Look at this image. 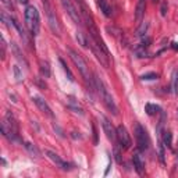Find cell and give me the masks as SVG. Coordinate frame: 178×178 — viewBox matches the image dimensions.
Listing matches in <instances>:
<instances>
[{
    "mask_svg": "<svg viewBox=\"0 0 178 178\" xmlns=\"http://www.w3.org/2000/svg\"><path fill=\"white\" fill-rule=\"evenodd\" d=\"M117 142H118V145L121 149L124 150H127L131 147L132 145V142H131V137H129V134H128L127 128L124 127L123 124L117 127Z\"/></svg>",
    "mask_w": 178,
    "mask_h": 178,
    "instance_id": "6",
    "label": "cell"
},
{
    "mask_svg": "<svg viewBox=\"0 0 178 178\" xmlns=\"http://www.w3.org/2000/svg\"><path fill=\"white\" fill-rule=\"evenodd\" d=\"M159 75L156 73H146V74H142L141 75V79L142 81H152V79H157Z\"/></svg>",
    "mask_w": 178,
    "mask_h": 178,
    "instance_id": "23",
    "label": "cell"
},
{
    "mask_svg": "<svg viewBox=\"0 0 178 178\" xmlns=\"http://www.w3.org/2000/svg\"><path fill=\"white\" fill-rule=\"evenodd\" d=\"M171 141H173V135L170 131H164L163 132V143L167 147H171Z\"/></svg>",
    "mask_w": 178,
    "mask_h": 178,
    "instance_id": "21",
    "label": "cell"
},
{
    "mask_svg": "<svg viewBox=\"0 0 178 178\" xmlns=\"http://www.w3.org/2000/svg\"><path fill=\"white\" fill-rule=\"evenodd\" d=\"M0 1H1V4L4 6V7H7L10 11H14V6H13V3H11V0H0Z\"/></svg>",
    "mask_w": 178,
    "mask_h": 178,
    "instance_id": "29",
    "label": "cell"
},
{
    "mask_svg": "<svg viewBox=\"0 0 178 178\" xmlns=\"http://www.w3.org/2000/svg\"><path fill=\"white\" fill-rule=\"evenodd\" d=\"M20 3H21V4H27L28 3V0H18Z\"/></svg>",
    "mask_w": 178,
    "mask_h": 178,
    "instance_id": "39",
    "label": "cell"
},
{
    "mask_svg": "<svg viewBox=\"0 0 178 178\" xmlns=\"http://www.w3.org/2000/svg\"><path fill=\"white\" fill-rule=\"evenodd\" d=\"M92 131H93V143H95V145H97V132H96L95 125H92Z\"/></svg>",
    "mask_w": 178,
    "mask_h": 178,
    "instance_id": "35",
    "label": "cell"
},
{
    "mask_svg": "<svg viewBox=\"0 0 178 178\" xmlns=\"http://www.w3.org/2000/svg\"><path fill=\"white\" fill-rule=\"evenodd\" d=\"M11 50H13V53H14V56H15V59L18 60V63H21V64H24L25 67H29V63L27 61V59L24 57V54L21 53V50H20V47H18V45L17 43H11Z\"/></svg>",
    "mask_w": 178,
    "mask_h": 178,
    "instance_id": "12",
    "label": "cell"
},
{
    "mask_svg": "<svg viewBox=\"0 0 178 178\" xmlns=\"http://www.w3.org/2000/svg\"><path fill=\"white\" fill-rule=\"evenodd\" d=\"M75 39L78 41V43L82 46V47H88L89 46V42H88V36L84 33L82 31H77L75 33Z\"/></svg>",
    "mask_w": 178,
    "mask_h": 178,
    "instance_id": "17",
    "label": "cell"
},
{
    "mask_svg": "<svg viewBox=\"0 0 178 178\" xmlns=\"http://www.w3.org/2000/svg\"><path fill=\"white\" fill-rule=\"evenodd\" d=\"M60 1H61L64 10L67 11V14L71 17V20H73L77 25H81V24H82V15H81V13L75 9V6H74L70 0H60Z\"/></svg>",
    "mask_w": 178,
    "mask_h": 178,
    "instance_id": "7",
    "label": "cell"
},
{
    "mask_svg": "<svg viewBox=\"0 0 178 178\" xmlns=\"http://www.w3.org/2000/svg\"><path fill=\"white\" fill-rule=\"evenodd\" d=\"M145 110H146V113L149 116H153L155 113H157L156 110H159V107L155 105H152V103H146V106H145Z\"/></svg>",
    "mask_w": 178,
    "mask_h": 178,
    "instance_id": "25",
    "label": "cell"
},
{
    "mask_svg": "<svg viewBox=\"0 0 178 178\" xmlns=\"http://www.w3.org/2000/svg\"><path fill=\"white\" fill-rule=\"evenodd\" d=\"M68 109H70V110H74V113H79L81 116L84 114V111H82V109H81V107H74V106H68Z\"/></svg>",
    "mask_w": 178,
    "mask_h": 178,
    "instance_id": "34",
    "label": "cell"
},
{
    "mask_svg": "<svg viewBox=\"0 0 178 178\" xmlns=\"http://www.w3.org/2000/svg\"><path fill=\"white\" fill-rule=\"evenodd\" d=\"M0 42H1V60H4L6 59V42L3 36H0Z\"/></svg>",
    "mask_w": 178,
    "mask_h": 178,
    "instance_id": "30",
    "label": "cell"
},
{
    "mask_svg": "<svg viewBox=\"0 0 178 178\" xmlns=\"http://www.w3.org/2000/svg\"><path fill=\"white\" fill-rule=\"evenodd\" d=\"M78 3H79V4H81V3H84V0H77Z\"/></svg>",
    "mask_w": 178,
    "mask_h": 178,
    "instance_id": "40",
    "label": "cell"
},
{
    "mask_svg": "<svg viewBox=\"0 0 178 178\" xmlns=\"http://www.w3.org/2000/svg\"><path fill=\"white\" fill-rule=\"evenodd\" d=\"M71 134H73L71 137H73L74 139H77V138H81V135H77V132H71Z\"/></svg>",
    "mask_w": 178,
    "mask_h": 178,
    "instance_id": "38",
    "label": "cell"
},
{
    "mask_svg": "<svg viewBox=\"0 0 178 178\" xmlns=\"http://www.w3.org/2000/svg\"><path fill=\"white\" fill-rule=\"evenodd\" d=\"M24 146H25V149H27L28 153H29L32 157H39V156H41L39 149H38L33 143H31V142H24Z\"/></svg>",
    "mask_w": 178,
    "mask_h": 178,
    "instance_id": "16",
    "label": "cell"
},
{
    "mask_svg": "<svg viewBox=\"0 0 178 178\" xmlns=\"http://www.w3.org/2000/svg\"><path fill=\"white\" fill-rule=\"evenodd\" d=\"M45 155L47 156V157H49V159H50L57 167H61L63 170H70V164L60 159V156L57 155V153H54V152H52V150H46Z\"/></svg>",
    "mask_w": 178,
    "mask_h": 178,
    "instance_id": "10",
    "label": "cell"
},
{
    "mask_svg": "<svg viewBox=\"0 0 178 178\" xmlns=\"http://www.w3.org/2000/svg\"><path fill=\"white\" fill-rule=\"evenodd\" d=\"M35 82H36V85H39V86H41L42 89H46V84H45V82H42L41 78H36V81H35Z\"/></svg>",
    "mask_w": 178,
    "mask_h": 178,
    "instance_id": "36",
    "label": "cell"
},
{
    "mask_svg": "<svg viewBox=\"0 0 178 178\" xmlns=\"http://www.w3.org/2000/svg\"><path fill=\"white\" fill-rule=\"evenodd\" d=\"M132 163H134V167H135V170H137L138 174H143V167H145V164H143V161H142L141 156L138 155V153H135V155L132 156Z\"/></svg>",
    "mask_w": 178,
    "mask_h": 178,
    "instance_id": "14",
    "label": "cell"
},
{
    "mask_svg": "<svg viewBox=\"0 0 178 178\" xmlns=\"http://www.w3.org/2000/svg\"><path fill=\"white\" fill-rule=\"evenodd\" d=\"M53 129H54V131H57V135H59V137L65 138V135H64V131L59 127V125H57V124H53Z\"/></svg>",
    "mask_w": 178,
    "mask_h": 178,
    "instance_id": "31",
    "label": "cell"
},
{
    "mask_svg": "<svg viewBox=\"0 0 178 178\" xmlns=\"http://www.w3.org/2000/svg\"><path fill=\"white\" fill-rule=\"evenodd\" d=\"M97 4L100 7V11L105 14L106 17H111L113 10H111V6H110L109 0H97Z\"/></svg>",
    "mask_w": 178,
    "mask_h": 178,
    "instance_id": "13",
    "label": "cell"
},
{
    "mask_svg": "<svg viewBox=\"0 0 178 178\" xmlns=\"http://www.w3.org/2000/svg\"><path fill=\"white\" fill-rule=\"evenodd\" d=\"M177 113H178V111H177Z\"/></svg>",
    "mask_w": 178,
    "mask_h": 178,
    "instance_id": "41",
    "label": "cell"
},
{
    "mask_svg": "<svg viewBox=\"0 0 178 178\" xmlns=\"http://www.w3.org/2000/svg\"><path fill=\"white\" fill-rule=\"evenodd\" d=\"M171 47H173L174 50H178V43L177 42H173V43H171Z\"/></svg>",
    "mask_w": 178,
    "mask_h": 178,
    "instance_id": "37",
    "label": "cell"
},
{
    "mask_svg": "<svg viewBox=\"0 0 178 178\" xmlns=\"http://www.w3.org/2000/svg\"><path fill=\"white\" fill-rule=\"evenodd\" d=\"M102 125H103V131H105L106 137L116 143L117 142V128H114V125L110 123V120L105 116H102Z\"/></svg>",
    "mask_w": 178,
    "mask_h": 178,
    "instance_id": "8",
    "label": "cell"
},
{
    "mask_svg": "<svg viewBox=\"0 0 178 178\" xmlns=\"http://www.w3.org/2000/svg\"><path fill=\"white\" fill-rule=\"evenodd\" d=\"M134 135H135V141H137L138 149L139 150H146L149 147V143H150V139H149V135H147L146 129L142 127L139 123L135 124V128H134Z\"/></svg>",
    "mask_w": 178,
    "mask_h": 178,
    "instance_id": "5",
    "label": "cell"
},
{
    "mask_svg": "<svg viewBox=\"0 0 178 178\" xmlns=\"http://www.w3.org/2000/svg\"><path fill=\"white\" fill-rule=\"evenodd\" d=\"M106 31L110 32V35H113V36H118V33H123L118 28H114V27H106Z\"/></svg>",
    "mask_w": 178,
    "mask_h": 178,
    "instance_id": "26",
    "label": "cell"
},
{
    "mask_svg": "<svg viewBox=\"0 0 178 178\" xmlns=\"http://www.w3.org/2000/svg\"><path fill=\"white\" fill-rule=\"evenodd\" d=\"M114 159H116V161H117L118 164H121V163H123V159H121V153H120V149H118V146H117V145L114 146Z\"/></svg>",
    "mask_w": 178,
    "mask_h": 178,
    "instance_id": "27",
    "label": "cell"
},
{
    "mask_svg": "<svg viewBox=\"0 0 178 178\" xmlns=\"http://www.w3.org/2000/svg\"><path fill=\"white\" fill-rule=\"evenodd\" d=\"M13 73H14V77H15V81H17V82H21V81H23V73H21L18 65H14L13 67Z\"/></svg>",
    "mask_w": 178,
    "mask_h": 178,
    "instance_id": "24",
    "label": "cell"
},
{
    "mask_svg": "<svg viewBox=\"0 0 178 178\" xmlns=\"http://www.w3.org/2000/svg\"><path fill=\"white\" fill-rule=\"evenodd\" d=\"M59 61H60V64H61V67H63L64 73L67 74V78H68V81H71V82H74V75H73V73H71V70L68 68V65L65 64V61H64L63 59H60Z\"/></svg>",
    "mask_w": 178,
    "mask_h": 178,
    "instance_id": "20",
    "label": "cell"
},
{
    "mask_svg": "<svg viewBox=\"0 0 178 178\" xmlns=\"http://www.w3.org/2000/svg\"><path fill=\"white\" fill-rule=\"evenodd\" d=\"M24 17H25V25H27L28 31L31 32V35L33 36L38 35L39 29H41V17H39V11L36 10V7L27 6Z\"/></svg>",
    "mask_w": 178,
    "mask_h": 178,
    "instance_id": "3",
    "label": "cell"
},
{
    "mask_svg": "<svg viewBox=\"0 0 178 178\" xmlns=\"http://www.w3.org/2000/svg\"><path fill=\"white\" fill-rule=\"evenodd\" d=\"M171 92L174 95L178 93V68L174 70L173 75H171Z\"/></svg>",
    "mask_w": 178,
    "mask_h": 178,
    "instance_id": "18",
    "label": "cell"
},
{
    "mask_svg": "<svg viewBox=\"0 0 178 178\" xmlns=\"http://www.w3.org/2000/svg\"><path fill=\"white\" fill-rule=\"evenodd\" d=\"M159 160L161 163H164V147L161 142H159Z\"/></svg>",
    "mask_w": 178,
    "mask_h": 178,
    "instance_id": "28",
    "label": "cell"
},
{
    "mask_svg": "<svg viewBox=\"0 0 178 178\" xmlns=\"http://www.w3.org/2000/svg\"><path fill=\"white\" fill-rule=\"evenodd\" d=\"M160 14H161L163 17L167 14V3H166V1H163V3H161V7H160Z\"/></svg>",
    "mask_w": 178,
    "mask_h": 178,
    "instance_id": "32",
    "label": "cell"
},
{
    "mask_svg": "<svg viewBox=\"0 0 178 178\" xmlns=\"http://www.w3.org/2000/svg\"><path fill=\"white\" fill-rule=\"evenodd\" d=\"M41 74L45 78L50 77V67H49V64L46 63V61L45 63H41Z\"/></svg>",
    "mask_w": 178,
    "mask_h": 178,
    "instance_id": "22",
    "label": "cell"
},
{
    "mask_svg": "<svg viewBox=\"0 0 178 178\" xmlns=\"http://www.w3.org/2000/svg\"><path fill=\"white\" fill-rule=\"evenodd\" d=\"M147 28H149V23H141V25H139V28L137 29V32H135V35H137L138 38H142L145 36V33L147 32Z\"/></svg>",
    "mask_w": 178,
    "mask_h": 178,
    "instance_id": "19",
    "label": "cell"
},
{
    "mask_svg": "<svg viewBox=\"0 0 178 178\" xmlns=\"http://www.w3.org/2000/svg\"><path fill=\"white\" fill-rule=\"evenodd\" d=\"M42 4H43L46 17H47L49 28L52 29V32L54 33L56 36H60V35H61V28H60L59 20H57V17H56V13L53 11V7H52L50 1H49V0H42Z\"/></svg>",
    "mask_w": 178,
    "mask_h": 178,
    "instance_id": "4",
    "label": "cell"
},
{
    "mask_svg": "<svg viewBox=\"0 0 178 178\" xmlns=\"http://www.w3.org/2000/svg\"><path fill=\"white\" fill-rule=\"evenodd\" d=\"M32 100H33V103L38 106V109L41 110L43 114H46L47 117H50V118L54 116V114H53V111H52V109L49 107V105H47V103H46L42 97H39V96H33V97H32Z\"/></svg>",
    "mask_w": 178,
    "mask_h": 178,
    "instance_id": "9",
    "label": "cell"
},
{
    "mask_svg": "<svg viewBox=\"0 0 178 178\" xmlns=\"http://www.w3.org/2000/svg\"><path fill=\"white\" fill-rule=\"evenodd\" d=\"M145 9H146V0H138L137 9H135V20H137V23H142V18L145 15Z\"/></svg>",
    "mask_w": 178,
    "mask_h": 178,
    "instance_id": "11",
    "label": "cell"
},
{
    "mask_svg": "<svg viewBox=\"0 0 178 178\" xmlns=\"http://www.w3.org/2000/svg\"><path fill=\"white\" fill-rule=\"evenodd\" d=\"M134 53H135V56H137L138 59H145V57H149V52H147V49L142 45V43H141V45H137L135 47H134Z\"/></svg>",
    "mask_w": 178,
    "mask_h": 178,
    "instance_id": "15",
    "label": "cell"
},
{
    "mask_svg": "<svg viewBox=\"0 0 178 178\" xmlns=\"http://www.w3.org/2000/svg\"><path fill=\"white\" fill-rule=\"evenodd\" d=\"M150 38L147 36H142V45L145 46V47H147V46H150Z\"/></svg>",
    "mask_w": 178,
    "mask_h": 178,
    "instance_id": "33",
    "label": "cell"
},
{
    "mask_svg": "<svg viewBox=\"0 0 178 178\" xmlns=\"http://www.w3.org/2000/svg\"><path fill=\"white\" fill-rule=\"evenodd\" d=\"M95 85H96L97 92H99V95H100V97H102V100H103V103H105V106L114 116H118V107H117V105H116L113 96L110 95V92L107 91L106 85L103 84V81H102L97 75H95Z\"/></svg>",
    "mask_w": 178,
    "mask_h": 178,
    "instance_id": "2",
    "label": "cell"
},
{
    "mask_svg": "<svg viewBox=\"0 0 178 178\" xmlns=\"http://www.w3.org/2000/svg\"><path fill=\"white\" fill-rule=\"evenodd\" d=\"M68 54H70V59L73 60V63L75 64V67L78 68V71L81 73V75H82L84 81L91 86L92 91H95L96 89V85H95V78H92V74L91 71H89V67H88L86 61L84 60V57L79 53H77L75 50H73V49H68Z\"/></svg>",
    "mask_w": 178,
    "mask_h": 178,
    "instance_id": "1",
    "label": "cell"
}]
</instances>
